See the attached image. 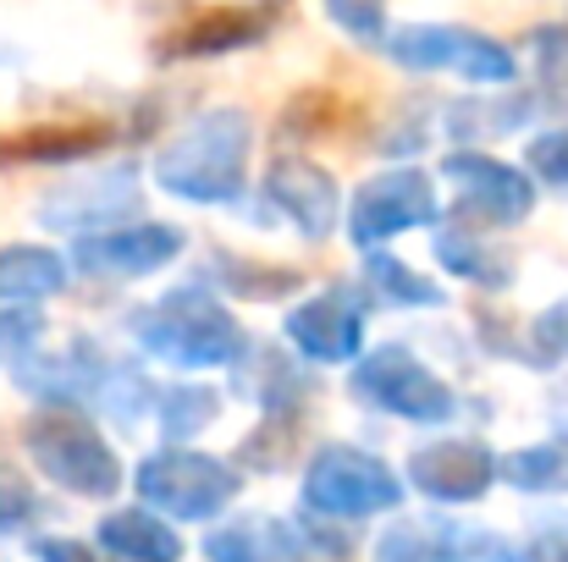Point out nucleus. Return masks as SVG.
<instances>
[{"label":"nucleus","instance_id":"f257e3e1","mask_svg":"<svg viewBox=\"0 0 568 562\" xmlns=\"http://www.w3.org/2000/svg\"><path fill=\"white\" fill-rule=\"evenodd\" d=\"M254 127L243 111H204L155 155V177L189 204H232L243 193Z\"/></svg>","mask_w":568,"mask_h":562},{"label":"nucleus","instance_id":"f03ea898","mask_svg":"<svg viewBox=\"0 0 568 562\" xmlns=\"http://www.w3.org/2000/svg\"><path fill=\"white\" fill-rule=\"evenodd\" d=\"M133 343L166 365H189V370H210V365H232L243 348L237 320L226 315V304H215L204 287H178L166 298H155L150 309H139L128 320Z\"/></svg>","mask_w":568,"mask_h":562},{"label":"nucleus","instance_id":"7ed1b4c3","mask_svg":"<svg viewBox=\"0 0 568 562\" xmlns=\"http://www.w3.org/2000/svg\"><path fill=\"white\" fill-rule=\"evenodd\" d=\"M22 441H28L33 463L44 469V480H55V486L72 491V497H111V491L122 486L116 452H111L105 436H100L83 413H72V408H44V413H33L28 430H22Z\"/></svg>","mask_w":568,"mask_h":562},{"label":"nucleus","instance_id":"20e7f679","mask_svg":"<svg viewBox=\"0 0 568 562\" xmlns=\"http://www.w3.org/2000/svg\"><path fill=\"white\" fill-rule=\"evenodd\" d=\"M403 502V480L365 447H321L304 469V508L321 519H371Z\"/></svg>","mask_w":568,"mask_h":562},{"label":"nucleus","instance_id":"39448f33","mask_svg":"<svg viewBox=\"0 0 568 562\" xmlns=\"http://www.w3.org/2000/svg\"><path fill=\"white\" fill-rule=\"evenodd\" d=\"M139 497L144 508H161L172 519H215L221 508H232L237 497V474L232 463L193 452V447H161L139 463Z\"/></svg>","mask_w":568,"mask_h":562},{"label":"nucleus","instance_id":"423d86ee","mask_svg":"<svg viewBox=\"0 0 568 562\" xmlns=\"http://www.w3.org/2000/svg\"><path fill=\"white\" fill-rule=\"evenodd\" d=\"M354 397L381 408V413L408 419V425H447L453 408H458L453 386L430 370L425 359H414L408 348H397V343L365 354V365L354 370Z\"/></svg>","mask_w":568,"mask_h":562},{"label":"nucleus","instance_id":"0eeeda50","mask_svg":"<svg viewBox=\"0 0 568 562\" xmlns=\"http://www.w3.org/2000/svg\"><path fill=\"white\" fill-rule=\"evenodd\" d=\"M386 55L414 72H458L464 83H508L514 78V55L503 44H491L475 28H453V22L397 28V33H386Z\"/></svg>","mask_w":568,"mask_h":562},{"label":"nucleus","instance_id":"6e6552de","mask_svg":"<svg viewBox=\"0 0 568 562\" xmlns=\"http://www.w3.org/2000/svg\"><path fill=\"white\" fill-rule=\"evenodd\" d=\"M436 221V187L425 172L414 166H397V172H381L354 193V215H348V237L359 248H376L386 237L408 232V226H430Z\"/></svg>","mask_w":568,"mask_h":562},{"label":"nucleus","instance_id":"1a4fd4ad","mask_svg":"<svg viewBox=\"0 0 568 562\" xmlns=\"http://www.w3.org/2000/svg\"><path fill=\"white\" fill-rule=\"evenodd\" d=\"M497 474H503V458L486 452L480 441H464V436L414 447V452H408V469H403V480H408L419 497L453 502V508L480 502V497L497 486Z\"/></svg>","mask_w":568,"mask_h":562},{"label":"nucleus","instance_id":"9d476101","mask_svg":"<svg viewBox=\"0 0 568 562\" xmlns=\"http://www.w3.org/2000/svg\"><path fill=\"white\" fill-rule=\"evenodd\" d=\"M183 254V232L166 221H128V226H105L78 237L72 259L89 276H150L161 265H172Z\"/></svg>","mask_w":568,"mask_h":562},{"label":"nucleus","instance_id":"9b49d317","mask_svg":"<svg viewBox=\"0 0 568 562\" xmlns=\"http://www.w3.org/2000/svg\"><path fill=\"white\" fill-rule=\"evenodd\" d=\"M282 331H287V343L304 359H315V365H348L359 354V343H365V304L337 287V293L310 298L304 309H293Z\"/></svg>","mask_w":568,"mask_h":562},{"label":"nucleus","instance_id":"f8f14e48","mask_svg":"<svg viewBox=\"0 0 568 562\" xmlns=\"http://www.w3.org/2000/svg\"><path fill=\"white\" fill-rule=\"evenodd\" d=\"M447 177L458 187V210H464V215H480L486 226H491V221H497V226H514V221H525V210H530V183H525L514 166H497V161H486V155H475V150L453 155V161H447Z\"/></svg>","mask_w":568,"mask_h":562},{"label":"nucleus","instance_id":"ddd939ff","mask_svg":"<svg viewBox=\"0 0 568 562\" xmlns=\"http://www.w3.org/2000/svg\"><path fill=\"white\" fill-rule=\"evenodd\" d=\"M271 28H276V6H265V0H254V6H210V11H199L193 22H183V28L166 39L161 61L243 50V44H260Z\"/></svg>","mask_w":568,"mask_h":562},{"label":"nucleus","instance_id":"4468645a","mask_svg":"<svg viewBox=\"0 0 568 562\" xmlns=\"http://www.w3.org/2000/svg\"><path fill=\"white\" fill-rule=\"evenodd\" d=\"M265 193H271V204H276L304 237H326L332 221H337V187H332V177H326L321 166L298 161V155H287V161L271 166Z\"/></svg>","mask_w":568,"mask_h":562},{"label":"nucleus","instance_id":"2eb2a0df","mask_svg":"<svg viewBox=\"0 0 568 562\" xmlns=\"http://www.w3.org/2000/svg\"><path fill=\"white\" fill-rule=\"evenodd\" d=\"M497 558V541L475 535V524H442V519H414L397 524L376 541V562H464Z\"/></svg>","mask_w":568,"mask_h":562},{"label":"nucleus","instance_id":"dca6fc26","mask_svg":"<svg viewBox=\"0 0 568 562\" xmlns=\"http://www.w3.org/2000/svg\"><path fill=\"white\" fill-rule=\"evenodd\" d=\"M139 210V187H133V172H111V177H89V183H72L61 187V193H50L44 204H39V215H44V226H67V232H78V226H100V221H128Z\"/></svg>","mask_w":568,"mask_h":562},{"label":"nucleus","instance_id":"f3484780","mask_svg":"<svg viewBox=\"0 0 568 562\" xmlns=\"http://www.w3.org/2000/svg\"><path fill=\"white\" fill-rule=\"evenodd\" d=\"M204 558L210 562H298L304 558V535L293 524H282V519L243 513V519L210 530Z\"/></svg>","mask_w":568,"mask_h":562},{"label":"nucleus","instance_id":"a211bd4d","mask_svg":"<svg viewBox=\"0 0 568 562\" xmlns=\"http://www.w3.org/2000/svg\"><path fill=\"white\" fill-rule=\"evenodd\" d=\"M100 552H111L116 562H183V541L178 530L150 513V508H116L100 519Z\"/></svg>","mask_w":568,"mask_h":562},{"label":"nucleus","instance_id":"6ab92c4d","mask_svg":"<svg viewBox=\"0 0 568 562\" xmlns=\"http://www.w3.org/2000/svg\"><path fill=\"white\" fill-rule=\"evenodd\" d=\"M61 287H67V259L55 248H33V243L0 248V298L6 304H39V298H55Z\"/></svg>","mask_w":568,"mask_h":562},{"label":"nucleus","instance_id":"aec40b11","mask_svg":"<svg viewBox=\"0 0 568 562\" xmlns=\"http://www.w3.org/2000/svg\"><path fill=\"white\" fill-rule=\"evenodd\" d=\"M105 150V127H28L17 139H0V166H50V161H83Z\"/></svg>","mask_w":568,"mask_h":562},{"label":"nucleus","instance_id":"412c9836","mask_svg":"<svg viewBox=\"0 0 568 562\" xmlns=\"http://www.w3.org/2000/svg\"><path fill=\"white\" fill-rule=\"evenodd\" d=\"M210 282H221L232 298H282V293H293L298 287V270H276V265H260V259H215L210 265Z\"/></svg>","mask_w":568,"mask_h":562},{"label":"nucleus","instance_id":"4be33fe9","mask_svg":"<svg viewBox=\"0 0 568 562\" xmlns=\"http://www.w3.org/2000/svg\"><path fill=\"white\" fill-rule=\"evenodd\" d=\"M215 391L210 386H172L155 397V419H161V436L166 441H193L210 419H215Z\"/></svg>","mask_w":568,"mask_h":562},{"label":"nucleus","instance_id":"5701e85b","mask_svg":"<svg viewBox=\"0 0 568 562\" xmlns=\"http://www.w3.org/2000/svg\"><path fill=\"white\" fill-rule=\"evenodd\" d=\"M365 276H371V287H376L386 304H403V309H436V304H442V287L425 282L419 270H408V265L392 259V254H371V259H365Z\"/></svg>","mask_w":568,"mask_h":562},{"label":"nucleus","instance_id":"b1692460","mask_svg":"<svg viewBox=\"0 0 568 562\" xmlns=\"http://www.w3.org/2000/svg\"><path fill=\"white\" fill-rule=\"evenodd\" d=\"M503 480L519 491H568V452L564 447H525L503 458Z\"/></svg>","mask_w":568,"mask_h":562},{"label":"nucleus","instance_id":"393cba45","mask_svg":"<svg viewBox=\"0 0 568 562\" xmlns=\"http://www.w3.org/2000/svg\"><path fill=\"white\" fill-rule=\"evenodd\" d=\"M436 254L447 259V270L469 276V282H508V270H491L497 259L475 243L469 226H453V232H436Z\"/></svg>","mask_w":568,"mask_h":562},{"label":"nucleus","instance_id":"a878e982","mask_svg":"<svg viewBox=\"0 0 568 562\" xmlns=\"http://www.w3.org/2000/svg\"><path fill=\"white\" fill-rule=\"evenodd\" d=\"M326 17L359 44L386 39V0H326Z\"/></svg>","mask_w":568,"mask_h":562},{"label":"nucleus","instance_id":"bb28decb","mask_svg":"<svg viewBox=\"0 0 568 562\" xmlns=\"http://www.w3.org/2000/svg\"><path fill=\"white\" fill-rule=\"evenodd\" d=\"M33 519H39V497H33V486H28L17 469L0 463V535H17V530H28Z\"/></svg>","mask_w":568,"mask_h":562},{"label":"nucleus","instance_id":"cd10ccee","mask_svg":"<svg viewBox=\"0 0 568 562\" xmlns=\"http://www.w3.org/2000/svg\"><path fill=\"white\" fill-rule=\"evenodd\" d=\"M44 320L33 309H0V359H28Z\"/></svg>","mask_w":568,"mask_h":562},{"label":"nucleus","instance_id":"c85d7f7f","mask_svg":"<svg viewBox=\"0 0 568 562\" xmlns=\"http://www.w3.org/2000/svg\"><path fill=\"white\" fill-rule=\"evenodd\" d=\"M530 166H536L547 183L568 187V133H547V139H536V144H530Z\"/></svg>","mask_w":568,"mask_h":562},{"label":"nucleus","instance_id":"c756f323","mask_svg":"<svg viewBox=\"0 0 568 562\" xmlns=\"http://www.w3.org/2000/svg\"><path fill=\"white\" fill-rule=\"evenodd\" d=\"M33 558H39V562H94V552H89L83 541L50 535V541H33Z\"/></svg>","mask_w":568,"mask_h":562}]
</instances>
